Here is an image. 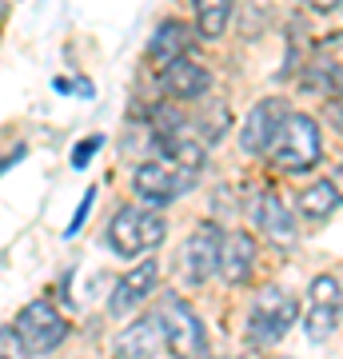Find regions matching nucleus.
<instances>
[{"instance_id":"1","label":"nucleus","mask_w":343,"mask_h":359,"mask_svg":"<svg viewBox=\"0 0 343 359\" xmlns=\"http://www.w3.org/2000/svg\"><path fill=\"white\" fill-rule=\"evenodd\" d=\"M164 236H168L164 216L144 204H124L112 216V224H108V248L120 259L148 256V252H156V248L164 244Z\"/></svg>"},{"instance_id":"2","label":"nucleus","mask_w":343,"mask_h":359,"mask_svg":"<svg viewBox=\"0 0 343 359\" xmlns=\"http://www.w3.org/2000/svg\"><path fill=\"white\" fill-rule=\"evenodd\" d=\"M160 332H164V347L172 351L176 359H208V332H203V320L196 316L184 295L168 292L160 299Z\"/></svg>"},{"instance_id":"3","label":"nucleus","mask_w":343,"mask_h":359,"mask_svg":"<svg viewBox=\"0 0 343 359\" xmlns=\"http://www.w3.org/2000/svg\"><path fill=\"white\" fill-rule=\"evenodd\" d=\"M319 152H323V144H319V124L304 112H292L283 120L280 136L271 140V148H267L264 156L276 168H283V172H311V168L319 164Z\"/></svg>"},{"instance_id":"4","label":"nucleus","mask_w":343,"mask_h":359,"mask_svg":"<svg viewBox=\"0 0 343 359\" xmlns=\"http://www.w3.org/2000/svg\"><path fill=\"white\" fill-rule=\"evenodd\" d=\"M300 316V304H295L292 292H283V287H264V292L255 295L252 311H248V344L252 347H271L280 344L288 327L295 323Z\"/></svg>"},{"instance_id":"5","label":"nucleus","mask_w":343,"mask_h":359,"mask_svg":"<svg viewBox=\"0 0 343 359\" xmlns=\"http://www.w3.org/2000/svg\"><path fill=\"white\" fill-rule=\"evenodd\" d=\"M13 327H16V335H20V344L28 347V355H52V351L68 339V323H64V316L52 308L48 299L25 304Z\"/></svg>"},{"instance_id":"6","label":"nucleus","mask_w":343,"mask_h":359,"mask_svg":"<svg viewBox=\"0 0 343 359\" xmlns=\"http://www.w3.org/2000/svg\"><path fill=\"white\" fill-rule=\"evenodd\" d=\"M343 316V283L335 276H316L304 304V332L311 344H328Z\"/></svg>"},{"instance_id":"7","label":"nucleus","mask_w":343,"mask_h":359,"mask_svg":"<svg viewBox=\"0 0 343 359\" xmlns=\"http://www.w3.org/2000/svg\"><path fill=\"white\" fill-rule=\"evenodd\" d=\"M132 188L144 204H172L196 188V172L172 164V160H148L132 172Z\"/></svg>"},{"instance_id":"8","label":"nucleus","mask_w":343,"mask_h":359,"mask_svg":"<svg viewBox=\"0 0 343 359\" xmlns=\"http://www.w3.org/2000/svg\"><path fill=\"white\" fill-rule=\"evenodd\" d=\"M220 240H224V231H220L216 224H200V228L184 240V252H180L184 283L200 287V283H208L212 276H216V268H220Z\"/></svg>"},{"instance_id":"9","label":"nucleus","mask_w":343,"mask_h":359,"mask_svg":"<svg viewBox=\"0 0 343 359\" xmlns=\"http://www.w3.org/2000/svg\"><path fill=\"white\" fill-rule=\"evenodd\" d=\"M288 116H292L288 100H280V96L260 100L252 112L243 116V124H240V148L248 156H264L267 148H271V140L280 136V128H283V120H288Z\"/></svg>"},{"instance_id":"10","label":"nucleus","mask_w":343,"mask_h":359,"mask_svg":"<svg viewBox=\"0 0 343 359\" xmlns=\"http://www.w3.org/2000/svg\"><path fill=\"white\" fill-rule=\"evenodd\" d=\"M220 276H224V283L228 287H243V283L252 280L255 271V240L252 231H224V240H220Z\"/></svg>"},{"instance_id":"11","label":"nucleus","mask_w":343,"mask_h":359,"mask_svg":"<svg viewBox=\"0 0 343 359\" xmlns=\"http://www.w3.org/2000/svg\"><path fill=\"white\" fill-rule=\"evenodd\" d=\"M156 283H160V264H156V259H144L140 268H132L124 280L112 287L108 311H112V316H132V311H140V304L156 292Z\"/></svg>"},{"instance_id":"12","label":"nucleus","mask_w":343,"mask_h":359,"mask_svg":"<svg viewBox=\"0 0 343 359\" xmlns=\"http://www.w3.org/2000/svg\"><path fill=\"white\" fill-rule=\"evenodd\" d=\"M208 88H212V72L188 56L160 72V92L172 100H200V96H208Z\"/></svg>"},{"instance_id":"13","label":"nucleus","mask_w":343,"mask_h":359,"mask_svg":"<svg viewBox=\"0 0 343 359\" xmlns=\"http://www.w3.org/2000/svg\"><path fill=\"white\" fill-rule=\"evenodd\" d=\"M164 347V332H160V316H140L132 320L124 332L116 335V359H152Z\"/></svg>"},{"instance_id":"14","label":"nucleus","mask_w":343,"mask_h":359,"mask_svg":"<svg viewBox=\"0 0 343 359\" xmlns=\"http://www.w3.org/2000/svg\"><path fill=\"white\" fill-rule=\"evenodd\" d=\"M191 48V32L184 20H164V25L152 32V40H148V65L160 68L164 72L168 65H176V60H184Z\"/></svg>"},{"instance_id":"15","label":"nucleus","mask_w":343,"mask_h":359,"mask_svg":"<svg viewBox=\"0 0 343 359\" xmlns=\"http://www.w3.org/2000/svg\"><path fill=\"white\" fill-rule=\"evenodd\" d=\"M252 219H255V228L267 231L271 240H292L295 236V219L292 212L283 208V200L276 192H260L252 200Z\"/></svg>"},{"instance_id":"16","label":"nucleus","mask_w":343,"mask_h":359,"mask_svg":"<svg viewBox=\"0 0 343 359\" xmlns=\"http://www.w3.org/2000/svg\"><path fill=\"white\" fill-rule=\"evenodd\" d=\"M339 192L331 188V180H316V184H307L304 192H300V216L304 219H328L335 208H339Z\"/></svg>"},{"instance_id":"17","label":"nucleus","mask_w":343,"mask_h":359,"mask_svg":"<svg viewBox=\"0 0 343 359\" xmlns=\"http://www.w3.org/2000/svg\"><path fill=\"white\" fill-rule=\"evenodd\" d=\"M191 4H196V32L208 40L224 36L231 20V0H191Z\"/></svg>"},{"instance_id":"18","label":"nucleus","mask_w":343,"mask_h":359,"mask_svg":"<svg viewBox=\"0 0 343 359\" xmlns=\"http://www.w3.org/2000/svg\"><path fill=\"white\" fill-rule=\"evenodd\" d=\"M228 124H231V112L224 108V104H208L200 116H196V140L208 148V144H216L224 132H228Z\"/></svg>"},{"instance_id":"19","label":"nucleus","mask_w":343,"mask_h":359,"mask_svg":"<svg viewBox=\"0 0 343 359\" xmlns=\"http://www.w3.org/2000/svg\"><path fill=\"white\" fill-rule=\"evenodd\" d=\"M0 359H32L28 355V347L20 344L16 327H0Z\"/></svg>"},{"instance_id":"20","label":"nucleus","mask_w":343,"mask_h":359,"mask_svg":"<svg viewBox=\"0 0 343 359\" xmlns=\"http://www.w3.org/2000/svg\"><path fill=\"white\" fill-rule=\"evenodd\" d=\"M96 148H100V136H88V140H84V144L76 148V152H72V164L84 168V164L92 160V152H96Z\"/></svg>"},{"instance_id":"21","label":"nucleus","mask_w":343,"mask_h":359,"mask_svg":"<svg viewBox=\"0 0 343 359\" xmlns=\"http://www.w3.org/2000/svg\"><path fill=\"white\" fill-rule=\"evenodd\" d=\"M328 120L335 124V132H343V92L328 100Z\"/></svg>"},{"instance_id":"22","label":"nucleus","mask_w":343,"mask_h":359,"mask_svg":"<svg viewBox=\"0 0 343 359\" xmlns=\"http://www.w3.org/2000/svg\"><path fill=\"white\" fill-rule=\"evenodd\" d=\"M88 208H92V192L84 196V204L76 208V216H72V224H68V236H76V228L84 224V216H88Z\"/></svg>"},{"instance_id":"23","label":"nucleus","mask_w":343,"mask_h":359,"mask_svg":"<svg viewBox=\"0 0 343 359\" xmlns=\"http://www.w3.org/2000/svg\"><path fill=\"white\" fill-rule=\"evenodd\" d=\"M307 8H316V13H331V8H339L343 0H304Z\"/></svg>"},{"instance_id":"24","label":"nucleus","mask_w":343,"mask_h":359,"mask_svg":"<svg viewBox=\"0 0 343 359\" xmlns=\"http://www.w3.org/2000/svg\"><path fill=\"white\" fill-rule=\"evenodd\" d=\"M331 188H335V192H339V200H343V160H339V164H335V168H331Z\"/></svg>"},{"instance_id":"25","label":"nucleus","mask_w":343,"mask_h":359,"mask_svg":"<svg viewBox=\"0 0 343 359\" xmlns=\"http://www.w3.org/2000/svg\"><path fill=\"white\" fill-rule=\"evenodd\" d=\"M4 13H8V8H4V0H0V20H4Z\"/></svg>"}]
</instances>
